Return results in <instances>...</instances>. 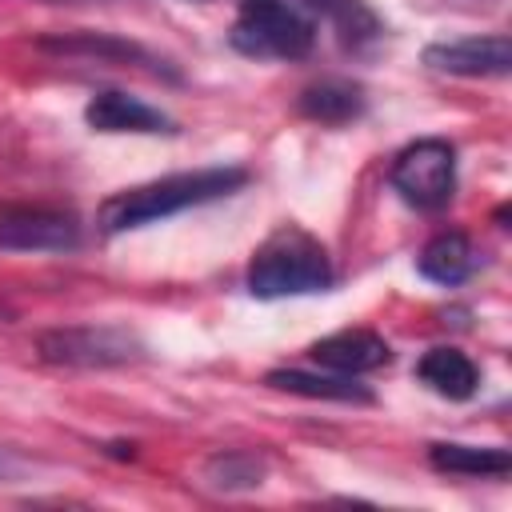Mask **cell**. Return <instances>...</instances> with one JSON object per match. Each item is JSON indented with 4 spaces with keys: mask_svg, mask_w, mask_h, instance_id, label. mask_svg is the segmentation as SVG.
Listing matches in <instances>:
<instances>
[{
    "mask_svg": "<svg viewBox=\"0 0 512 512\" xmlns=\"http://www.w3.org/2000/svg\"><path fill=\"white\" fill-rule=\"evenodd\" d=\"M244 184H248V168H240V164H208V168L144 180V184L124 188V192H112L96 208V228L104 236H120V232L168 220L184 208H200V204H212L220 196H232Z\"/></svg>",
    "mask_w": 512,
    "mask_h": 512,
    "instance_id": "obj_1",
    "label": "cell"
},
{
    "mask_svg": "<svg viewBox=\"0 0 512 512\" xmlns=\"http://www.w3.org/2000/svg\"><path fill=\"white\" fill-rule=\"evenodd\" d=\"M244 284L256 300H284V296H312L336 284V268L328 248L300 224H280L268 232L244 272Z\"/></svg>",
    "mask_w": 512,
    "mask_h": 512,
    "instance_id": "obj_2",
    "label": "cell"
},
{
    "mask_svg": "<svg viewBox=\"0 0 512 512\" xmlns=\"http://www.w3.org/2000/svg\"><path fill=\"white\" fill-rule=\"evenodd\" d=\"M228 44L256 60H304L316 48V20L292 0H240Z\"/></svg>",
    "mask_w": 512,
    "mask_h": 512,
    "instance_id": "obj_3",
    "label": "cell"
},
{
    "mask_svg": "<svg viewBox=\"0 0 512 512\" xmlns=\"http://www.w3.org/2000/svg\"><path fill=\"white\" fill-rule=\"evenodd\" d=\"M36 352L56 368H124L148 356L144 340L124 324H68L36 336Z\"/></svg>",
    "mask_w": 512,
    "mask_h": 512,
    "instance_id": "obj_4",
    "label": "cell"
},
{
    "mask_svg": "<svg viewBox=\"0 0 512 512\" xmlns=\"http://www.w3.org/2000/svg\"><path fill=\"white\" fill-rule=\"evenodd\" d=\"M388 184L404 204L420 212H440L456 196V148L440 136L404 144L388 164Z\"/></svg>",
    "mask_w": 512,
    "mask_h": 512,
    "instance_id": "obj_5",
    "label": "cell"
},
{
    "mask_svg": "<svg viewBox=\"0 0 512 512\" xmlns=\"http://www.w3.org/2000/svg\"><path fill=\"white\" fill-rule=\"evenodd\" d=\"M80 244V220L44 204L0 208V248L4 252H68Z\"/></svg>",
    "mask_w": 512,
    "mask_h": 512,
    "instance_id": "obj_6",
    "label": "cell"
},
{
    "mask_svg": "<svg viewBox=\"0 0 512 512\" xmlns=\"http://www.w3.org/2000/svg\"><path fill=\"white\" fill-rule=\"evenodd\" d=\"M424 64L444 76H464V80H488V76H508L512 68V40L504 32L492 36H464V40H440L424 48Z\"/></svg>",
    "mask_w": 512,
    "mask_h": 512,
    "instance_id": "obj_7",
    "label": "cell"
},
{
    "mask_svg": "<svg viewBox=\"0 0 512 512\" xmlns=\"http://www.w3.org/2000/svg\"><path fill=\"white\" fill-rule=\"evenodd\" d=\"M308 356L328 368V372H340V376H364V372H376L392 360V348L380 332L372 328H340L332 336H320Z\"/></svg>",
    "mask_w": 512,
    "mask_h": 512,
    "instance_id": "obj_8",
    "label": "cell"
},
{
    "mask_svg": "<svg viewBox=\"0 0 512 512\" xmlns=\"http://www.w3.org/2000/svg\"><path fill=\"white\" fill-rule=\"evenodd\" d=\"M88 128L96 132H140V136H156V132H176L172 116H164L160 108L144 104L140 96H128L120 88H104L88 100L84 108Z\"/></svg>",
    "mask_w": 512,
    "mask_h": 512,
    "instance_id": "obj_9",
    "label": "cell"
},
{
    "mask_svg": "<svg viewBox=\"0 0 512 512\" xmlns=\"http://www.w3.org/2000/svg\"><path fill=\"white\" fill-rule=\"evenodd\" d=\"M416 380L444 400H468L480 388V368L460 348H428L416 360Z\"/></svg>",
    "mask_w": 512,
    "mask_h": 512,
    "instance_id": "obj_10",
    "label": "cell"
},
{
    "mask_svg": "<svg viewBox=\"0 0 512 512\" xmlns=\"http://www.w3.org/2000/svg\"><path fill=\"white\" fill-rule=\"evenodd\" d=\"M268 388L276 392H292V396H308V400H340V404H372V392L364 384H356V376H340V372H304V368H272L264 376Z\"/></svg>",
    "mask_w": 512,
    "mask_h": 512,
    "instance_id": "obj_11",
    "label": "cell"
},
{
    "mask_svg": "<svg viewBox=\"0 0 512 512\" xmlns=\"http://www.w3.org/2000/svg\"><path fill=\"white\" fill-rule=\"evenodd\" d=\"M416 268H420L424 280L456 288L476 272V248H472V240L464 232H440L420 248Z\"/></svg>",
    "mask_w": 512,
    "mask_h": 512,
    "instance_id": "obj_12",
    "label": "cell"
},
{
    "mask_svg": "<svg viewBox=\"0 0 512 512\" xmlns=\"http://www.w3.org/2000/svg\"><path fill=\"white\" fill-rule=\"evenodd\" d=\"M292 4H300L308 16H320L352 48H364V44H372L384 32L380 16L364 0H292Z\"/></svg>",
    "mask_w": 512,
    "mask_h": 512,
    "instance_id": "obj_13",
    "label": "cell"
},
{
    "mask_svg": "<svg viewBox=\"0 0 512 512\" xmlns=\"http://www.w3.org/2000/svg\"><path fill=\"white\" fill-rule=\"evenodd\" d=\"M364 88L352 80H320L300 92V112L316 124H348L364 112Z\"/></svg>",
    "mask_w": 512,
    "mask_h": 512,
    "instance_id": "obj_14",
    "label": "cell"
},
{
    "mask_svg": "<svg viewBox=\"0 0 512 512\" xmlns=\"http://www.w3.org/2000/svg\"><path fill=\"white\" fill-rule=\"evenodd\" d=\"M428 464L448 476H508L512 456L508 448H480V444H432Z\"/></svg>",
    "mask_w": 512,
    "mask_h": 512,
    "instance_id": "obj_15",
    "label": "cell"
},
{
    "mask_svg": "<svg viewBox=\"0 0 512 512\" xmlns=\"http://www.w3.org/2000/svg\"><path fill=\"white\" fill-rule=\"evenodd\" d=\"M264 476V460H256L252 452H220L204 464V480L220 492H236V488H256Z\"/></svg>",
    "mask_w": 512,
    "mask_h": 512,
    "instance_id": "obj_16",
    "label": "cell"
},
{
    "mask_svg": "<svg viewBox=\"0 0 512 512\" xmlns=\"http://www.w3.org/2000/svg\"><path fill=\"white\" fill-rule=\"evenodd\" d=\"M60 4H64V0H60Z\"/></svg>",
    "mask_w": 512,
    "mask_h": 512,
    "instance_id": "obj_17",
    "label": "cell"
}]
</instances>
